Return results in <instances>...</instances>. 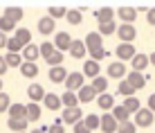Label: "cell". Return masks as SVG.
Returning a JSON list of instances; mask_svg holds the SVG:
<instances>
[{"label": "cell", "mask_w": 155, "mask_h": 133, "mask_svg": "<svg viewBox=\"0 0 155 133\" xmlns=\"http://www.w3.org/2000/svg\"><path fill=\"white\" fill-rule=\"evenodd\" d=\"M117 36L121 39V43H133L135 41V36H137V29H135V25H117V32H115Z\"/></svg>", "instance_id": "obj_1"}, {"label": "cell", "mask_w": 155, "mask_h": 133, "mask_svg": "<svg viewBox=\"0 0 155 133\" xmlns=\"http://www.w3.org/2000/svg\"><path fill=\"white\" fill-rule=\"evenodd\" d=\"M153 120H155V113H151L148 108H140V111L135 113L133 124H135V126H144V129H146V126L153 124Z\"/></svg>", "instance_id": "obj_2"}, {"label": "cell", "mask_w": 155, "mask_h": 133, "mask_svg": "<svg viewBox=\"0 0 155 133\" xmlns=\"http://www.w3.org/2000/svg\"><path fill=\"white\" fill-rule=\"evenodd\" d=\"M128 86H130L133 90H142L144 86H146V81H148V74H144V72H128Z\"/></svg>", "instance_id": "obj_3"}, {"label": "cell", "mask_w": 155, "mask_h": 133, "mask_svg": "<svg viewBox=\"0 0 155 133\" xmlns=\"http://www.w3.org/2000/svg\"><path fill=\"white\" fill-rule=\"evenodd\" d=\"M115 54L119 56L121 63H124V61H130L133 56L137 54V50H135V45H133V43H119V45H117V50H115Z\"/></svg>", "instance_id": "obj_4"}, {"label": "cell", "mask_w": 155, "mask_h": 133, "mask_svg": "<svg viewBox=\"0 0 155 133\" xmlns=\"http://www.w3.org/2000/svg\"><path fill=\"white\" fill-rule=\"evenodd\" d=\"M99 129L104 131V133H117V120L110 113L99 115Z\"/></svg>", "instance_id": "obj_5"}, {"label": "cell", "mask_w": 155, "mask_h": 133, "mask_svg": "<svg viewBox=\"0 0 155 133\" xmlns=\"http://www.w3.org/2000/svg\"><path fill=\"white\" fill-rule=\"evenodd\" d=\"M77 99H79V104H90L92 99H97V90L90 86V84L88 86L83 84V86L79 88V93H77Z\"/></svg>", "instance_id": "obj_6"}, {"label": "cell", "mask_w": 155, "mask_h": 133, "mask_svg": "<svg viewBox=\"0 0 155 133\" xmlns=\"http://www.w3.org/2000/svg\"><path fill=\"white\" fill-rule=\"evenodd\" d=\"M65 88L70 90V93H74V90H79L83 86V74L81 72H68V77H65Z\"/></svg>", "instance_id": "obj_7"}, {"label": "cell", "mask_w": 155, "mask_h": 133, "mask_svg": "<svg viewBox=\"0 0 155 133\" xmlns=\"http://www.w3.org/2000/svg\"><path fill=\"white\" fill-rule=\"evenodd\" d=\"M70 43H72V36L68 34V32H56V39H54V50H58V52H68V47H70Z\"/></svg>", "instance_id": "obj_8"}, {"label": "cell", "mask_w": 155, "mask_h": 133, "mask_svg": "<svg viewBox=\"0 0 155 133\" xmlns=\"http://www.w3.org/2000/svg\"><path fill=\"white\" fill-rule=\"evenodd\" d=\"M79 120H83V111L79 108V106H77V108H65V111H63V118H61L63 124L72 126L74 122H79Z\"/></svg>", "instance_id": "obj_9"}, {"label": "cell", "mask_w": 155, "mask_h": 133, "mask_svg": "<svg viewBox=\"0 0 155 133\" xmlns=\"http://www.w3.org/2000/svg\"><path fill=\"white\" fill-rule=\"evenodd\" d=\"M83 45H85V52H92V50H97V47H104V39H101L97 32H90V34H85Z\"/></svg>", "instance_id": "obj_10"}, {"label": "cell", "mask_w": 155, "mask_h": 133, "mask_svg": "<svg viewBox=\"0 0 155 133\" xmlns=\"http://www.w3.org/2000/svg\"><path fill=\"white\" fill-rule=\"evenodd\" d=\"M20 59L25 63H36V59H38V45H34V43L25 45L23 50H20Z\"/></svg>", "instance_id": "obj_11"}, {"label": "cell", "mask_w": 155, "mask_h": 133, "mask_svg": "<svg viewBox=\"0 0 155 133\" xmlns=\"http://www.w3.org/2000/svg\"><path fill=\"white\" fill-rule=\"evenodd\" d=\"M54 29H56V20H52L50 16H45V18H38V32H41L43 36L54 34Z\"/></svg>", "instance_id": "obj_12"}, {"label": "cell", "mask_w": 155, "mask_h": 133, "mask_svg": "<svg viewBox=\"0 0 155 133\" xmlns=\"http://www.w3.org/2000/svg\"><path fill=\"white\" fill-rule=\"evenodd\" d=\"M115 16H119L126 25H133V20L137 18V12H135V7H119L115 12Z\"/></svg>", "instance_id": "obj_13"}, {"label": "cell", "mask_w": 155, "mask_h": 133, "mask_svg": "<svg viewBox=\"0 0 155 133\" xmlns=\"http://www.w3.org/2000/svg\"><path fill=\"white\" fill-rule=\"evenodd\" d=\"M94 18L101 23H110V20H115V9L113 7H99L97 12H94Z\"/></svg>", "instance_id": "obj_14"}, {"label": "cell", "mask_w": 155, "mask_h": 133, "mask_svg": "<svg viewBox=\"0 0 155 133\" xmlns=\"http://www.w3.org/2000/svg\"><path fill=\"white\" fill-rule=\"evenodd\" d=\"M27 95H29V99L34 104H38V102H43V97H45V88H43L41 84H31L27 88Z\"/></svg>", "instance_id": "obj_15"}, {"label": "cell", "mask_w": 155, "mask_h": 133, "mask_svg": "<svg viewBox=\"0 0 155 133\" xmlns=\"http://www.w3.org/2000/svg\"><path fill=\"white\" fill-rule=\"evenodd\" d=\"M124 74H126V66L121 61H115V63L108 66V77L110 79H124Z\"/></svg>", "instance_id": "obj_16"}, {"label": "cell", "mask_w": 155, "mask_h": 133, "mask_svg": "<svg viewBox=\"0 0 155 133\" xmlns=\"http://www.w3.org/2000/svg\"><path fill=\"white\" fill-rule=\"evenodd\" d=\"M41 108H38V104H34V102H29L27 106H25V120L27 122H38L41 120Z\"/></svg>", "instance_id": "obj_17"}, {"label": "cell", "mask_w": 155, "mask_h": 133, "mask_svg": "<svg viewBox=\"0 0 155 133\" xmlns=\"http://www.w3.org/2000/svg\"><path fill=\"white\" fill-rule=\"evenodd\" d=\"M68 52L72 54V59H83L88 52H85V45H83V41H72L70 47H68Z\"/></svg>", "instance_id": "obj_18"}, {"label": "cell", "mask_w": 155, "mask_h": 133, "mask_svg": "<svg viewBox=\"0 0 155 133\" xmlns=\"http://www.w3.org/2000/svg\"><path fill=\"white\" fill-rule=\"evenodd\" d=\"M97 104H99V108H104L106 113H110V108L115 106V97L110 93H101V95H97Z\"/></svg>", "instance_id": "obj_19"}, {"label": "cell", "mask_w": 155, "mask_h": 133, "mask_svg": "<svg viewBox=\"0 0 155 133\" xmlns=\"http://www.w3.org/2000/svg\"><path fill=\"white\" fill-rule=\"evenodd\" d=\"M68 77V70L63 66H56V68H50V81L52 84H63Z\"/></svg>", "instance_id": "obj_20"}, {"label": "cell", "mask_w": 155, "mask_h": 133, "mask_svg": "<svg viewBox=\"0 0 155 133\" xmlns=\"http://www.w3.org/2000/svg\"><path fill=\"white\" fill-rule=\"evenodd\" d=\"M99 72H101V70H99V63H97V61H90V59H88V61L83 63V72H81L83 77L94 79V77H99Z\"/></svg>", "instance_id": "obj_21"}, {"label": "cell", "mask_w": 155, "mask_h": 133, "mask_svg": "<svg viewBox=\"0 0 155 133\" xmlns=\"http://www.w3.org/2000/svg\"><path fill=\"white\" fill-rule=\"evenodd\" d=\"M61 106H65V108H77V106H79L77 93H70V90H65V93L61 95Z\"/></svg>", "instance_id": "obj_22"}, {"label": "cell", "mask_w": 155, "mask_h": 133, "mask_svg": "<svg viewBox=\"0 0 155 133\" xmlns=\"http://www.w3.org/2000/svg\"><path fill=\"white\" fill-rule=\"evenodd\" d=\"M43 102H45V108H50V111H56V108H61V97H58L56 93H45Z\"/></svg>", "instance_id": "obj_23"}, {"label": "cell", "mask_w": 155, "mask_h": 133, "mask_svg": "<svg viewBox=\"0 0 155 133\" xmlns=\"http://www.w3.org/2000/svg\"><path fill=\"white\" fill-rule=\"evenodd\" d=\"M130 63H133V70L135 72H142V70H146V66H148V56L146 54H135L130 59Z\"/></svg>", "instance_id": "obj_24"}, {"label": "cell", "mask_w": 155, "mask_h": 133, "mask_svg": "<svg viewBox=\"0 0 155 133\" xmlns=\"http://www.w3.org/2000/svg\"><path fill=\"white\" fill-rule=\"evenodd\" d=\"M9 113V120H25V106L23 104H12L7 108Z\"/></svg>", "instance_id": "obj_25"}, {"label": "cell", "mask_w": 155, "mask_h": 133, "mask_svg": "<svg viewBox=\"0 0 155 133\" xmlns=\"http://www.w3.org/2000/svg\"><path fill=\"white\" fill-rule=\"evenodd\" d=\"M16 41L20 43V47H25V45H29V41H31V32L27 27H20V29H16V36H14Z\"/></svg>", "instance_id": "obj_26"}, {"label": "cell", "mask_w": 155, "mask_h": 133, "mask_svg": "<svg viewBox=\"0 0 155 133\" xmlns=\"http://www.w3.org/2000/svg\"><path fill=\"white\" fill-rule=\"evenodd\" d=\"M110 115L117 120V124H121V122H128V115L130 113H128L124 106H113V108H110Z\"/></svg>", "instance_id": "obj_27"}, {"label": "cell", "mask_w": 155, "mask_h": 133, "mask_svg": "<svg viewBox=\"0 0 155 133\" xmlns=\"http://www.w3.org/2000/svg\"><path fill=\"white\" fill-rule=\"evenodd\" d=\"M5 18H9V20H12V23H18V20L20 18H23V16H25V12H23V9H20V7H7V9H5Z\"/></svg>", "instance_id": "obj_28"}, {"label": "cell", "mask_w": 155, "mask_h": 133, "mask_svg": "<svg viewBox=\"0 0 155 133\" xmlns=\"http://www.w3.org/2000/svg\"><path fill=\"white\" fill-rule=\"evenodd\" d=\"M20 72H23V77H27V79H34L36 74H38V66L36 63H20Z\"/></svg>", "instance_id": "obj_29"}, {"label": "cell", "mask_w": 155, "mask_h": 133, "mask_svg": "<svg viewBox=\"0 0 155 133\" xmlns=\"http://www.w3.org/2000/svg\"><path fill=\"white\" fill-rule=\"evenodd\" d=\"M115 32H117V23H115V20H110V23H101V25H99V32H97V34L104 39V36H110V34H115Z\"/></svg>", "instance_id": "obj_30"}, {"label": "cell", "mask_w": 155, "mask_h": 133, "mask_svg": "<svg viewBox=\"0 0 155 133\" xmlns=\"http://www.w3.org/2000/svg\"><path fill=\"white\" fill-rule=\"evenodd\" d=\"M121 106H124V108L128 111V113H137V111H140V108H142V104H140V99H137V97H135V95H133V97H126V102H124V104H121Z\"/></svg>", "instance_id": "obj_31"}, {"label": "cell", "mask_w": 155, "mask_h": 133, "mask_svg": "<svg viewBox=\"0 0 155 133\" xmlns=\"http://www.w3.org/2000/svg\"><path fill=\"white\" fill-rule=\"evenodd\" d=\"M90 86L97 90V95H101V93H106V88H108V79L99 74V77H94V79H92V84H90Z\"/></svg>", "instance_id": "obj_32"}, {"label": "cell", "mask_w": 155, "mask_h": 133, "mask_svg": "<svg viewBox=\"0 0 155 133\" xmlns=\"http://www.w3.org/2000/svg\"><path fill=\"white\" fill-rule=\"evenodd\" d=\"M65 20L70 25H79L83 20L81 18V9H68V12H65Z\"/></svg>", "instance_id": "obj_33"}, {"label": "cell", "mask_w": 155, "mask_h": 133, "mask_svg": "<svg viewBox=\"0 0 155 133\" xmlns=\"http://www.w3.org/2000/svg\"><path fill=\"white\" fill-rule=\"evenodd\" d=\"M63 59H65V54H63V52H58V50H54L45 61L50 63V68H56V66H61V63H63Z\"/></svg>", "instance_id": "obj_34"}, {"label": "cell", "mask_w": 155, "mask_h": 133, "mask_svg": "<svg viewBox=\"0 0 155 133\" xmlns=\"http://www.w3.org/2000/svg\"><path fill=\"white\" fill-rule=\"evenodd\" d=\"M83 124L88 126V131H90V133H92L94 129H99V115H94V113L85 115V118H83Z\"/></svg>", "instance_id": "obj_35"}, {"label": "cell", "mask_w": 155, "mask_h": 133, "mask_svg": "<svg viewBox=\"0 0 155 133\" xmlns=\"http://www.w3.org/2000/svg\"><path fill=\"white\" fill-rule=\"evenodd\" d=\"M5 59V63H7V68H20V63H23V59H20V54H5L2 56Z\"/></svg>", "instance_id": "obj_36"}, {"label": "cell", "mask_w": 155, "mask_h": 133, "mask_svg": "<svg viewBox=\"0 0 155 133\" xmlns=\"http://www.w3.org/2000/svg\"><path fill=\"white\" fill-rule=\"evenodd\" d=\"M7 126H9V129H12L14 133H20V131L27 129V120H9V122H7Z\"/></svg>", "instance_id": "obj_37"}, {"label": "cell", "mask_w": 155, "mask_h": 133, "mask_svg": "<svg viewBox=\"0 0 155 133\" xmlns=\"http://www.w3.org/2000/svg\"><path fill=\"white\" fill-rule=\"evenodd\" d=\"M117 133H137V126L133 124L130 120H128V122H121V124H117Z\"/></svg>", "instance_id": "obj_38"}, {"label": "cell", "mask_w": 155, "mask_h": 133, "mask_svg": "<svg viewBox=\"0 0 155 133\" xmlns=\"http://www.w3.org/2000/svg\"><path fill=\"white\" fill-rule=\"evenodd\" d=\"M117 93H119V95H124V97H133V95H135V90L128 86V81H126V79H121V81H119V90H117Z\"/></svg>", "instance_id": "obj_39"}, {"label": "cell", "mask_w": 155, "mask_h": 133, "mask_svg": "<svg viewBox=\"0 0 155 133\" xmlns=\"http://www.w3.org/2000/svg\"><path fill=\"white\" fill-rule=\"evenodd\" d=\"M16 29V23H12V20L9 18H0V32H2V34H7V32H14Z\"/></svg>", "instance_id": "obj_40"}, {"label": "cell", "mask_w": 155, "mask_h": 133, "mask_svg": "<svg viewBox=\"0 0 155 133\" xmlns=\"http://www.w3.org/2000/svg\"><path fill=\"white\" fill-rule=\"evenodd\" d=\"M88 54H90V61H101V59H104V56H108V52H106L104 50V47H97V50H92V52H88Z\"/></svg>", "instance_id": "obj_41"}, {"label": "cell", "mask_w": 155, "mask_h": 133, "mask_svg": "<svg viewBox=\"0 0 155 133\" xmlns=\"http://www.w3.org/2000/svg\"><path fill=\"white\" fill-rule=\"evenodd\" d=\"M65 12H68L65 7H50V14H47V16H50L52 20H56V18H63Z\"/></svg>", "instance_id": "obj_42"}, {"label": "cell", "mask_w": 155, "mask_h": 133, "mask_svg": "<svg viewBox=\"0 0 155 133\" xmlns=\"http://www.w3.org/2000/svg\"><path fill=\"white\" fill-rule=\"evenodd\" d=\"M52 52H54V45L50 43V41H45V43H41V47H38V54H43L47 59V56L52 54Z\"/></svg>", "instance_id": "obj_43"}, {"label": "cell", "mask_w": 155, "mask_h": 133, "mask_svg": "<svg viewBox=\"0 0 155 133\" xmlns=\"http://www.w3.org/2000/svg\"><path fill=\"white\" fill-rule=\"evenodd\" d=\"M12 106V99H9L7 93H0V113H5V111Z\"/></svg>", "instance_id": "obj_44"}, {"label": "cell", "mask_w": 155, "mask_h": 133, "mask_svg": "<svg viewBox=\"0 0 155 133\" xmlns=\"http://www.w3.org/2000/svg\"><path fill=\"white\" fill-rule=\"evenodd\" d=\"M61 124H63V122H61V120H56L54 124L47 126V133H65V126H61Z\"/></svg>", "instance_id": "obj_45"}, {"label": "cell", "mask_w": 155, "mask_h": 133, "mask_svg": "<svg viewBox=\"0 0 155 133\" xmlns=\"http://www.w3.org/2000/svg\"><path fill=\"white\" fill-rule=\"evenodd\" d=\"M72 129H74V133H90V131H88V126L83 124V120L74 122V124H72Z\"/></svg>", "instance_id": "obj_46"}, {"label": "cell", "mask_w": 155, "mask_h": 133, "mask_svg": "<svg viewBox=\"0 0 155 133\" xmlns=\"http://www.w3.org/2000/svg\"><path fill=\"white\" fill-rule=\"evenodd\" d=\"M146 23L148 25H155V7L146 9Z\"/></svg>", "instance_id": "obj_47"}, {"label": "cell", "mask_w": 155, "mask_h": 133, "mask_svg": "<svg viewBox=\"0 0 155 133\" xmlns=\"http://www.w3.org/2000/svg\"><path fill=\"white\" fill-rule=\"evenodd\" d=\"M148 111H151V113H155V93L148 97Z\"/></svg>", "instance_id": "obj_48"}, {"label": "cell", "mask_w": 155, "mask_h": 133, "mask_svg": "<svg viewBox=\"0 0 155 133\" xmlns=\"http://www.w3.org/2000/svg\"><path fill=\"white\" fill-rule=\"evenodd\" d=\"M7 70H9V68H7V63H5V59L0 56V74H5Z\"/></svg>", "instance_id": "obj_49"}, {"label": "cell", "mask_w": 155, "mask_h": 133, "mask_svg": "<svg viewBox=\"0 0 155 133\" xmlns=\"http://www.w3.org/2000/svg\"><path fill=\"white\" fill-rule=\"evenodd\" d=\"M5 45H7V36L0 32V47H5Z\"/></svg>", "instance_id": "obj_50"}, {"label": "cell", "mask_w": 155, "mask_h": 133, "mask_svg": "<svg viewBox=\"0 0 155 133\" xmlns=\"http://www.w3.org/2000/svg\"><path fill=\"white\" fill-rule=\"evenodd\" d=\"M148 66H155V52H151V54H148Z\"/></svg>", "instance_id": "obj_51"}, {"label": "cell", "mask_w": 155, "mask_h": 133, "mask_svg": "<svg viewBox=\"0 0 155 133\" xmlns=\"http://www.w3.org/2000/svg\"><path fill=\"white\" fill-rule=\"evenodd\" d=\"M31 133H45V131H41V129H34V131H31Z\"/></svg>", "instance_id": "obj_52"}, {"label": "cell", "mask_w": 155, "mask_h": 133, "mask_svg": "<svg viewBox=\"0 0 155 133\" xmlns=\"http://www.w3.org/2000/svg\"><path fill=\"white\" fill-rule=\"evenodd\" d=\"M0 93H2V79H0Z\"/></svg>", "instance_id": "obj_53"}, {"label": "cell", "mask_w": 155, "mask_h": 133, "mask_svg": "<svg viewBox=\"0 0 155 133\" xmlns=\"http://www.w3.org/2000/svg\"><path fill=\"white\" fill-rule=\"evenodd\" d=\"M20 133H25V131H20Z\"/></svg>", "instance_id": "obj_54"}]
</instances>
